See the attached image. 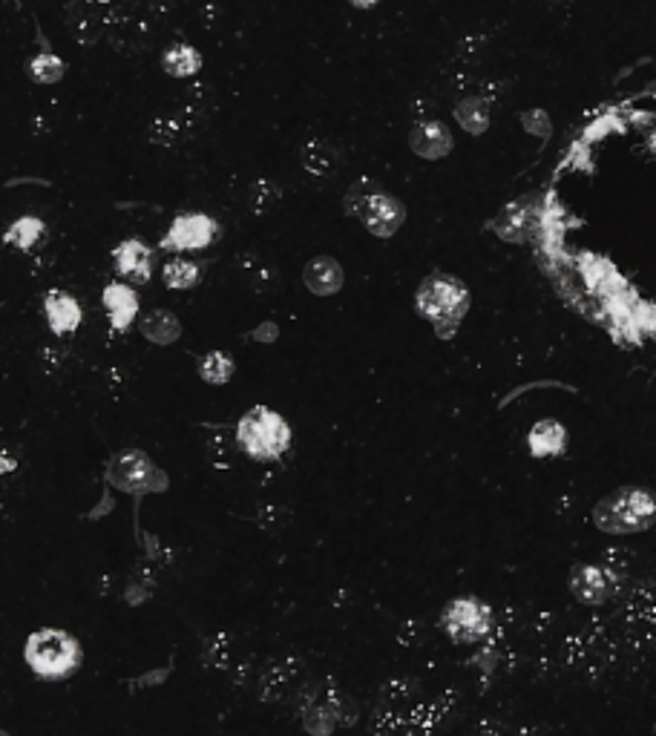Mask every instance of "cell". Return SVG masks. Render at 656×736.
I'll return each instance as SVG.
<instances>
[{"instance_id":"6da1fadb","label":"cell","mask_w":656,"mask_h":736,"mask_svg":"<svg viewBox=\"0 0 656 736\" xmlns=\"http://www.w3.org/2000/svg\"><path fill=\"white\" fill-rule=\"evenodd\" d=\"M415 305H418V314L423 320L435 325L438 337L449 340V337H455L458 325L467 317L469 291L455 276L432 274L421 282Z\"/></svg>"},{"instance_id":"7a4b0ae2","label":"cell","mask_w":656,"mask_h":736,"mask_svg":"<svg viewBox=\"0 0 656 736\" xmlns=\"http://www.w3.org/2000/svg\"><path fill=\"white\" fill-rule=\"evenodd\" d=\"M656 521V495L642 486H622L593 506V524L608 535H633Z\"/></svg>"},{"instance_id":"3957f363","label":"cell","mask_w":656,"mask_h":736,"mask_svg":"<svg viewBox=\"0 0 656 736\" xmlns=\"http://www.w3.org/2000/svg\"><path fill=\"white\" fill-rule=\"evenodd\" d=\"M236 443L251 460L271 463L282 458L291 446V426L285 417L268 406H254L236 423Z\"/></svg>"},{"instance_id":"277c9868","label":"cell","mask_w":656,"mask_h":736,"mask_svg":"<svg viewBox=\"0 0 656 736\" xmlns=\"http://www.w3.org/2000/svg\"><path fill=\"white\" fill-rule=\"evenodd\" d=\"M26 665L41 679H64L81 665V644L67 630L44 627L35 630L24 644Z\"/></svg>"},{"instance_id":"5b68a950","label":"cell","mask_w":656,"mask_h":736,"mask_svg":"<svg viewBox=\"0 0 656 736\" xmlns=\"http://www.w3.org/2000/svg\"><path fill=\"white\" fill-rule=\"evenodd\" d=\"M346 213L357 216L366 225V230L372 236H380V239L395 236L400 225H403V216H406V210H403L398 199L389 196V193H383L369 179H363V182L349 187V193H346Z\"/></svg>"},{"instance_id":"8992f818","label":"cell","mask_w":656,"mask_h":736,"mask_svg":"<svg viewBox=\"0 0 656 736\" xmlns=\"http://www.w3.org/2000/svg\"><path fill=\"white\" fill-rule=\"evenodd\" d=\"M107 483L127 495H159L170 489V481L141 449H127L107 466Z\"/></svg>"},{"instance_id":"52a82bcc","label":"cell","mask_w":656,"mask_h":736,"mask_svg":"<svg viewBox=\"0 0 656 736\" xmlns=\"http://www.w3.org/2000/svg\"><path fill=\"white\" fill-rule=\"evenodd\" d=\"M441 627H444V633L452 642H481L490 633L492 610L478 598H455V601L446 604L444 613H441Z\"/></svg>"},{"instance_id":"ba28073f","label":"cell","mask_w":656,"mask_h":736,"mask_svg":"<svg viewBox=\"0 0 656 736\" xmlns=\"http://www.w3.org/2000/svg\"><path fill=\"white\" fill-rule=\"evenodd\" d=\"M216 233H219V225L213 222L208 213H182L167 228L159 248L170 253L205 251L216 239Z\"/></svg>"},{"instance_id":"9c48e42d","label":"cell","mask_w":656,"mask_h":736,"mask_svg":"<svg viewBox=\"0 0 656 736\" xmlns=\"http://www.w3.org/2000/svg\"><path fill=\"white\" fill-rule=\"evenodd\" d=\"M110 15H113V0H72L67 9V23L75 41L90 46L107 29Z\"/></svg>"},{"instance_id":"30bf717a","label":"cell","mask_w":656,"mask_h":736,"mask_svg":"<svg viewBox=\"0 0 656 736\" xmlns=\"http://www.w3.org/2000/svg\"><path fill=\"white\" fill-rule=\"evenodd\" d=\"M113 262H116V271L130 282H150L153 276V251L141 242V239H124L113 251Z\"/></svg>"},{"instance_id":"8fae6325","label":"cell","mask_w":656,"mask_h":736,"mask_svg":"<svg viewBox=\"0 0 656 736\" xmlns=\"http://www.w3.org/2000/svg\"><path fill=\"white\" fill-rule=\"evenodd\" d=\"M610 584H613V578L602 567L576 564L570 570V593L582 604H605L610 598V590H613Z\"/></svg>"},{"instance_id":"7c38bea8","label":"cell","mask_w":656,"mask_h":736,"mask_svg":"<svg viewBox=\"0 0 656 736\" xmlns=\"http://www.w3.org/2000/svg\"><path fill=\"white\" fill-rule=\"evenodd\" d=\"M193 133H196V113L193 110L164 113L153 118V124H150V141L159 147H176V144L188 141Z\"/></svg>"},{"instance_id":"4fadbf2b","label":"cell","mask_w":656,"mask_h":736,"mask_svg":"<svg viewBox=\"0 0 656 736\" xmlns=\"http://www.w3.org/2000/svg\"><path fill=\"white\" fill-rule=\"evenodd\" d=\"M101 302L107 308L113 331H127L136 320V314H139V294L130 285H121V282L107 285L104 294H101Z\"/></svg>"},{"instance_id":"5bb4252c","label":"cell","mask_w":656,"mask_h":736,"mask_svg":"<svg viewBox=\"0 0 656 736\" xmlns=\"http://www.w3.org/2000/svg\"><path fill=\"white\" fill-rule=\"evenodd\" d=\"M44 314H47L49 331L64 337V334H72L78 325H81V305L78 299L67 294V291H49L44 297Z\"/></svg>"},{"instance_id":"9a60e30c","label":"cell","mask_w":656,"mask_h":736,"mask_svg":"<svg viewBox=\"0 0 656 736\" xmlns=\"http://www.w3.org/2000/svg\"><path fill=\"white\" fill-rule=\"evenodd\" d=\"M300 159H303V167L311 173V176L328 179V176H334V173L340 170L343 153H340V147H337L334 141H328V138H308L303 144V150H300Z\"/></svg>"},{"instance_id":"2e32d148","label":"cell","mask_w":656,"mask_h":736,"mask_svg":"<svg viewBox=\"0 0 656 736\" xmlns=\"http://www.w3.org/2000/svg\"><path fill=\"white\" fill-rule=\"evenodd\" d=\"M343 279H346V276H343L340 262L331 259V256H317V259H311L303 271L305 288H308L311 294H317V297H331V294H337V291L343 288Z\"/></svg>"},{"instance_id":"e0dca14e","label":"cell","mask_w":656,"mask_h":736,"mask_svg":"<svg viewBox=\"0 0 656 736\" xmlns=\"http://www.w3.org/2000/svg\"><path fill=\"white\" fill-rule=\"evenodd\" d=\"M409 144H412V150L421 159H444L446 153L452 150V136H449V130H446L441 121L429 118V121L415 124V130L409 136Z\"/></svg>"},{"instance_id":"ac0fdd59","label":"cell","mask_w":656,"mask_h":736,"mask_svg":"<svg viewBox=\"0 0 656 736\" xmlns=\"http://www.w3.org/2000/svg\"><path fill=\"white\" fill-rule=\"evenodd\" d=\"M527 443H530L533 458H553V455H562L564 449H567V429H564L559 420H539V423L530 429Z\"/></svg>"},{"instance_id":"d6986e66","label":"cell","mask_w":656,"mask_h":736,"mask_svg":"<svg viewBox=\"0 0 656 736\" xmlns=\"http://www.w3.org/2000/svg\"><path fill=\"white\" fill-rule=\"evenodd\" d=\"M533 222H536V210L527 202H513L510 207H504V213L495 219V233L507 242H518V239L530 236Z\"/></svg>"},{"instance_id":"ffe728a7","label":"cell","mask_w":656,"mask_h":736,"mask_svg":"<svg viewBox=\"0 0 656 736\" xmlns=\"http://www.w3.org/2000/svg\"><path fill=\"white\" fill-rule=\"evenodd\" d=\"M141 334L156 345H173L179 337H182V322L176 320L173 311H150L144 320H141Z\"/></svg>"},{"instance_id":"44dd1931","label":"cell","mask_w":656,"mask_h":736,"mask_svg":"<svg viewBox=\"0 0 656 736\" xmlns=\"http://www.w3.org/2000/svg\"><path fill=\"white\" fill-rule=\"evenodd\" d=\"M44 233H47V225H44L38 216H21V219H15V222L6 228L3 242L12 245V248H18V251H32V248L44 239Z\"/></svg>"},{"instance_id":"7402d4cb","label":"cell","mask_w":656,"mask_h":736,"mask_svg":"<svg viewBox=\"0 0 656 736\" xmlns=\"http://www.w3.org/2000/svg\"><path fill=\"white\" fill-rule=\"evenodd\" d=\"M162 69L173 78H190L202 69V55L190 44L170 46L162 55Z\"/></svg>"},{"instance_id":"603a6c76","label":"cell","mask_w":656,"mask_h":736,"mask_svg":"<svg viewBox=\"0 0 656 736\" xmlns=\"http://www.w3.org/2000/svg\"><path fill=\"white\" fill-rule=\"evenodd\" d=\"M202 265L199 262H190V259H170L167 265H164L162 271V279L167 288H173V291H190V288H196L199 282H202Z\"/></svg>"},{"instance_id":"cb8c5ba5","label":"cell","mask_w":656,"mask_h":736,"mask_svg":"<svg viewBox=\"0 0 656 736\" xmlns=\"http://www.w3.org/2000/svg\"><path fill=\"white\" fill-rule=\"evenodd\" d=\"M455 115H458L461 127L467 133H472V136H481L490 127V107H487L484 98H467V101H461Z\"/></svg>"},{"instance_id":"d4e9b609","label":"cell","mask_w":656,"mask_h":736,"mask_svg":"<svg viewBox=\"0 0 656 736\" xmlns=\"http://www.w3.org/2000/svg\"><path fill=\"white\" fill-rule=\"evenodd\" d=\"M64 72H67V64L55 55V52H38L32 61H29V78L35 81V84H58L61 78H64Z\"/></svg>"},{"instance_id":"484cf974","label":"cell","mask_w":656,"mask_h":736,"mask_svg":"<svg viewBox=\"0 0 656 736\" xmlns=\"http://www.w3.org/2000/svg\"><path fill=\"white\" fill-rule=\"evenodd\" d=\"M234 360H231V354H225V351H211L202 363H199V377L205 380V383H211V386H225L231 377H234Z\"/></svg>"},{"instance_id":"4316f807","label":"cell","mask_w":656,"mask_h":736,"mask_svg":"<svg viewBox=\"0 0 656 736\" xmlns=\"http://www.w3.org/2000/svg\"><path fill=\"white\" fill-rule=\"evenodd\" d=\"M282 199V190L277 182H254L251 190H248V202H251V210L254 213H268L271 207H277V202Z\"/></svg>"},{"instance_id":"83f0119b","label":"cell","mask_w":656,"mask_h":736,"mask_svg":"<svg viewBox=\"0 0 656 736\" xmlns=\"http://www.w3.org/2000/svg\"><path fill=\"white\" fill-rule=\"evenodd\" d=\"M277 337H280V328H277L274 322H262L259 328L251 331V340H254V343H274Z\"/></svg>"},{"instance_id":"f1b7e54d","label":"cell","mask_w":656,"mask_h":736,"mask_svg":"<svg viewBox=\"0 0 656 736\" xmlns=\"http://www.w3.org/2000/svg\"><path fill=\"white\" fill-rule=\"evenodd\" d=\"M15 469H18V460L12 458V455H6V452H0V475H9Z\"/></svg>"},{"instance_id":"f546056e","label":"cell","mask_w":656,"mask_h":736,"mask_svg":"<svg viewBox=\"0 0 656 736\" xmlns=\"http://www.w3.org/2000/svg\"><path fill=\"white\" fill-rule=\"evenodd\" d=\"M352 3L357 9H372V6H377L380 0H352Z\"/></svg>"},{"instance_id":"4dcf8cb0","label":"cell","mask_w":656,"mask_h":736,"mask_svg":"<svg viewBox=\"0 0 656 736\" xmlns=\"http://www.w3.org/2000/svg\"><path fill=\"white\" fill-rule=\"evenodd\" d=\"M547 3H553V6H567L570 0H547Z\"/></svg>"}]
</instances>
